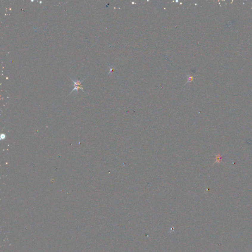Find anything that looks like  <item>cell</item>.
<instances>
[{"mask_svg":"<svg viewBox=\"0 0 252 252\" xmlns=\"http://www.w3.org/2000/svg\"><path fill=\"white\" fill-rule=\"evenodd\" d=\"M71 79L72 81V82H73L74 84V89L71 91V93H72V92L75 91L77 93L79 89L81 90L83 93H85V92L84 91L83 88V86L81 85V84H82V82H83L84 80H73L71 78Z\"/></svg>","mask_w":252,"mask_h":252,"instance_id":"6da1fadb","label":"cell"},{"mask_svg":"<svg viewBox=\"0 0 252 252\" xmlns=\"http://www.w3.org/2000/svg\"><path fill=\"white\" fill-rule=\"evenodd\" d=\"M222 157H221L220 154H218L217 155H216V161L215 163H216V162L220 163L222 161Z\"/></svg>","mask_w":252,"mask_h":252,"instance_id":"7a4b0ae2","label":"cell"}]
</instances>
